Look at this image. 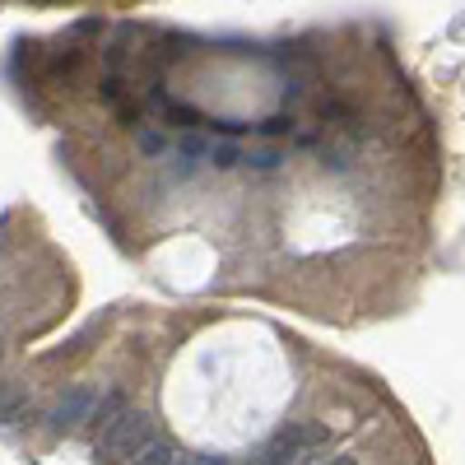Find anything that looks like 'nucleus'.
I'll use <instances>...</instances> for the list:
<instances>
[{"instance_id": "f257e3e1", "label": "nucleus", "mask_w": 465, "mask_h": 465, "mask_svg": "<svg viewBox=\"0 0 465 465\" xmlns=\"http://www.w3.org/2000/svg\"><path fill=\"white\" fill-rule=\"evenodd\" d=\"M153 442V419L144 410H122V419L98 438L94 447V460L98 465H131L144 447Z\"/></svg>"}, {"instance_id": "f03ea898", "label": "nucleus", "mask_w": 465, "mask_h": 465, "mask_svg": "<svg viewBox=\"0 0 465 465\" xmlns=\"http://www.w3.org/2000/svg\"><path fill=\"white\" fill-rule=\"evenodd\" d=\"M326 438H331V433L322 429V423H289V429H280L247 465H289V460H298L307 447H322Z\"/></svg>"}, {"instance_id": "7ed1b4c3", "label": "nucleus", "mask_w": 465, "mask_h": 465, "mask_svg": "<svg viewBox=\"0 0 465 465\" xmlns=\"http://www.w3.org/2000/svg\"><path fill=\"white\" fill-rule=\"evenodd\" d=\"M89 414H94V391H89V386H70V391L52 405V414H47V433L52 438H65L74 429H84Z\"/></svg>"}, {"instance_id": "20e7f679", "label": "nucleus", "mask_w": 465, "mask_h": 465, "mask_svg": "<svg viewBox=\"0 0 465 465\" xmlns=\"http://www.w3.org/2000/svg\"><path fill=\"white\" fill-rule=\"evenodd\" d=\"M28 410V391L19 381H0V423H15Z\"/></svg>"}, {"instance_id": "39448f33", "label": "nucleus", "mask_w": 465, "mask_h": 465, "mask_svg": "<svg viewBox=\"0 0 465 465\" xmlns=\"http://www.w3.org/2000/svg\"><path fill=\"white\" fill-rule=\"evenodd\" d=\"M122 410H126V401H122V396L112 391V396H107V401H103V405H98V410L89 414V419H94V429H98V438H103V433L112 429L116 419H122Z\"/></svg>"}, {"instance_id": "423d86ee", "label": "nucleus", "mask_w": 465, "mask_h": 465, "mask_svg": "<svg viewBox=\"0 0 465 465\" xmlns=\"http://www.w3.org/2000/svg\"><path fill=\"white\" fill-rule=\"evenodd\" d=\"M131 465H173V447H168V442H149Z\"/></svg>"}, {"instance_id": "0eeeda50", "label": "nucleus", "mask_w": 465, "mask_h": 465, "mask_svg": "<svg viewBox=\"0 0 465 465\" xmlns=\"http://www.w3.org/2000/svg\"><path fill=\"white\" fill-rule=\"evenodd\" d=\"M168 122L173 126H201V112L186 107V103H168Z\"/></svg>"}, {"instance_id": "6e6552de", "label": "nucleus", "mask_w": 465, "mask_h": 465, "mask_svg": "<svg viewBox=\"0 0 465 465\" xmlns=\"http://www.w3.org/2000/svg\"><path fill=\"white\" fill-rule=\"evenodd\" d=\"M210 159H214V168H232V163L242 159V149H238V144H214Z\"/></svg>"}, {"instance_id": "1a4fd4ad", "label": "nucleus", "mask_w": 465, "mask_h": 465, "mask_svg": "<svg viewBox=\"0 0 465 465\" xmlns=\"http://www.w3.org/2000/svg\"><path fill=\"white\" fill-rule=\"evenodd\" d=\"M80 56H84V47H70V52H56V56H52V70H56V74H70L74 65H80Z\"/></svg>"}, {"instance_id": "9d476101", "label": "nucleus", "mask_w": 465, "mask_h": 465, "mask_svg": "<svg viewBox=\"0 0 465 465\" xmlns=\"http://www.w3.org/2000/svg\"><path fill=\"white\" fill-rule=\"evenodd\" d=\"M293 131V116H265V122H261V135H289Z\"/></svg>"}, {"instance_id": "9b49d317", "label": "nucleus", "mask_w": 465, "mask_h": 465, "mask_svg": "<svg viewBox=\"0 0 465 465\" xmlns=\"http://www.w3.org/2000/svg\"><path fill=\"white\" fill-rule=\"evenodd\" d=\"M252 163H256V168H275V163H280V149H256Z\"/></svg>"}, {"instance_id": "f8f14e48", "label": "nucleus", "mask_w": 465, "mask_h": 465, "mask_svg": "<svg viewBox=\"0 0 465 465\" xmlns=\"http://www.w3.org/2000/svg\"><path fill=\"white\" fill-rule=\"evenodd\" d=\"M182 153H186V159H196V153H205V140H196V135H186V140H182Z\"/></svg>"}, {"instance_id": "ddd939ff", "label": "nucleus", "mask_w": 465, "mask_h": 465, "mask_svg": "<svg viewBox=\"0 0 465 465\" xmlns=\"http://www.w3.org/2000/svg\"><path fill=\"white\" fill-rule=\"evenodd\" d=\"M177 465H228L223 456H182Z\"/></svg>"}, {"instance_id": "4468645a", "label": "nucleus", "mask_w": 465, "mask_h": 465, "mask_svg": "<svg viewBox=\"0 0 465 465\" xmlns=\"http://www.w3.org/2000/svg\"><path fill=\"white\" fill-rule=\"evenodd\" d=\"M116 94H122V80H103V98L116 103Z\"/></svg>"}, {"instance_id": "2eb2a0df", "label": "nucleus", "mask_w": 465, "mask_h": 465, "mask_svg": "<svg viewBox=\"0 0 465 465\" xmlns=\"http://www.w3.org/2000/svg\"><path fill=\"white\" fill-rule=\"evenodd\" d=\"M140 144H144V153H159V149H163L159 135H140Z\"/></svg>"}, {"instance_id": "dca6fc26", "label": "nucleus", "mask_w": 465, "mask_h": 465, "mask_svg": "<svg viewBox=\"0 0 465 465\" xmlns=\"http://www.w3.org/2000/svg\"><path fill=\"white\" fill-rule=\"evenodd\" d=\"M326 465H354V456H335V460H326Z\"/></svg>"}, {"instance_id": "f3484780", "label": "nucleus", "mask_w": 465, "mask_h": 465, "mask_svg": "<svg viewBox=\"0 0 465 465\" xmlns=\"http://www.w3.org/2000/svg\"><path fill=\"white\" fill-rule=\"evenodd\" d=\"M0 359H5V344H0Z\"/></svg>"}]
</instances>
